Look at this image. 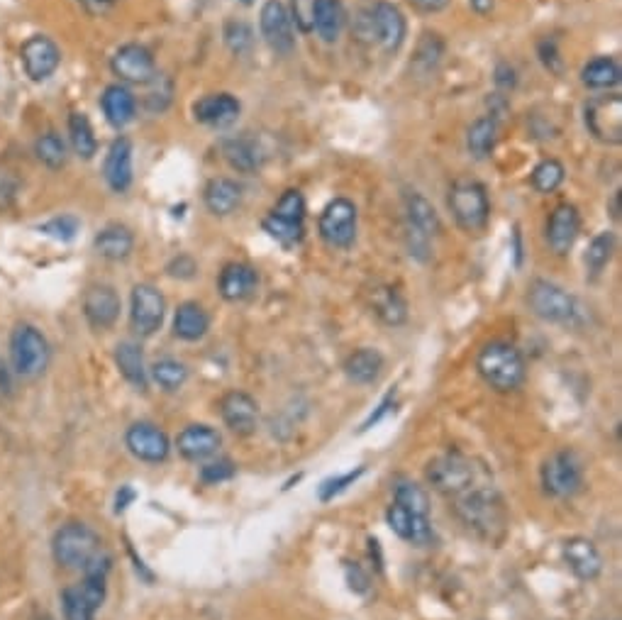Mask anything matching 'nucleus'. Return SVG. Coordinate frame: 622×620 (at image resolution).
I'll return each mask as SVG.
<instances>
[{
    "label": "nucleus",
    "mask_w": 622,
    "mask_h": 620,
    "mask_svg": "<svg viewBox=\"0 0 622 620\" xmlns=\"http://www.w3.org/2000/svg\"><path fill=\"white\" fill-rule=\"evenodd\" d=\"M454 511L462 518L466 528H471L481 538L491 542L503 538L508 518H505L501 496L493 489L491 481H481L479 486H474L466 494L454 498Z\"/></svg>",
    "instance_id": "obj_1"
},
{
    "label": "nucleus",
    "mask_w": 622,
    "mask_h": 620,
    "mask_svg": "<svg viewBox=\"0 0 622 620\" xmlns=\"http://www.w3.org/2000/svg\"><path fill=\"white\" fill-rule=\"evenodd\" d=\"M427 481L432 484V489L440 491L449 501H454V498H459L469 489L479 486L481 481H488V476L481 467H476L471 457L462 455V452H447V455L430 462V467H427Z\"/></svg>",
    "instance_id": "obj_2"
},
{
    "label": "nucleus",
    "mask_w": 622,
    "mask_h": 620,
    "mask_svg": "<svg viewBox=\"0 0 622 620\" xmlns=\"http://www.w3.org/2000/svg\"><path fill=\"white\" fill-rule=\"evenodd\" d=\"M476 367L483 381L496 391H515L525 381V359L508 342H491L483 347Z\"/></svg>",
    "instance_id": "obj_3"
},
{
    "label": "nucleus",
    "mask_w": 622,
    "mask_h": 620,
    "mask_svg": "<svg viewBox=\"0 0 622 620\" xmlns=\"http://www.w3.org/2000/svg\"><path fill=\"white\" fill-rule=\"evenodd\" d=\"M49 342L35 325H18L10 335V364L13 372L22 379H37L47 369Z\"/></svg>",
    "instance_id": "obj_4"
},
{
    "label": "nucleus",
    "mask_w": 622,
    "mask_h": 620,
    "mask_svg": "<svg viewBox=\"0 0 622 620\" xmlns=\"http://www.w3.org/2000/svg\"><path fill=\"white\" fill-rule=\"evenodd\" d=\"M52 555L59 567L86 569L93 557L101 555V540L88 525L66 523L52 540Z\"/></svg>",
    "instance_id": "obj_5"
},
{
    "label": "nucleus",
    "mask_w": 622,
    "mask_h": 620,
    "mask_svg": "<svg viewBox=\"0 0 622 620\" xmlns=\"http://www.w3.org/2000/svg\"><path fill=\"white\" fill-rule=\"evenodd\" d=\"M449 210L457 225L466 232H481L486 228L491 206H488L486 188L479 181H457L449 191Z\"/></svg>",
    "instance_id": "obj_6"
},
{
    "label": "nucleus",
    "mask_w": 622,
    "mask_h": 620,
    "mask_svg": "<svg viewBox=\"0 0 622 620\" xmlns=\"http://www.w3.org/2000/svg\"><path fill=\"white\" fill-rule=\"evenodd\" d=\"M527 303L535 310V315H540L542 320H549V323H571L576 313H579L576 298L571 293H566L562 286L544 279L532 281L530 291H527Z\"/></svg>",
    "instance_id": "obj_7"
},
{
    "label": "nucleus",
    "mask_w": 622,
    "mask_h": 620,
    "mask_svg": "<svg viewBox=\"0 0 622 620\" xmlns=\"http://www.w3.org/2000/svg\"><path fill=\"white\" fill-rule=\"evenodd\" d=\"M586 127L603 145H620L622 142V96H598L586 105Z\"/></svg>",
    "instance_id": "obj_8"
},
{
    "label": "nucleus",
    "mask_w": 622,
    "mask_h": 620,
    "mask_svg": "<svg viewBox=\"0 0 622 620\" xmlns=\"http://www.w3.org/2000/svg\"><path fill=\"white\" fill-rule=\"evenodd\" d=\"M320 235L330 247L347 249L357 237V208L347 198L327 203L320 215Z\"/></svg>",
    "instance_id": "obj_9"
},
{
    "label": "nucleus",
    "mask_w": 622,
    "mask_h": 620,
    "mask_svg": "<svg viewBox=\"0 0 622 620\" xmlns=\"http://www.w3.org/2000/svg\"><path fill=\"white\" fill-rule=\"evenodd\" d=\"M583 484L581 462L574 452L564 450L552 455L542 467V486L549 496L566 498L574 496Z\"/></svg>",
    "instance_id": "obj_10"
},
{
    "label": "nucleus",
    "mask_w": 622,
    "mask_h": 620,
    "mask_svg": "<svg viewBox=\"0 0 622 620\" xmlns=\"http://www.w3.org/2000/svg\"><path fill=\"white\" fill-rule=\"evenodd\" d=\"M164 313L166 301L159 289H154L152 284H137L135 289H132L130 320L137 335L142 337L154 335V332L161 328V323H164Z\"/></svg>",
    "instance_id": "obj_11"
},
{
    "label": "nucleus",
    "mask_w": 622,
    "mask_h": 620,
    "mask_svg": "<svg viewBox=\"0 0 622 620\" xmlns=\"http://www.w3.org/2000/svg\"><path fill=\"white\" fill-rule=\"evenodd\" d=\"M110 69L120 81L135 83V86H147L157 76V64H154L152 52L142 44H125L115 52Z\"/></svg>",
    "instance_id": "obj_12"
},
{
    "label": "nucleus",
    "mask_w": 622,
    "mask_h": 620,
    "mask_svg": "<svg viewBox=\"0 0 622 620\" xmlns=\"http://www.w3.org/2000/svg\"><path fill=\"white\" fill-rule=\"evenodd\" d=\"M371 22L374 42L381 44L386 54H396L405 40V18L398 5L388 0H371Z\"/></svg>",
    "instance_id": "obj_13"
},
{
    "label": "nucleus",
    "mask_w": 622,
    "mask_h": 620,
    "mask_svg": "<svg viewBox=\"0 0 622 620\" xmlns=\"http://www.w3.org/2000/svg\"><path fill=\"white\" fill-rule=\"evenodd\" d=\"M261 35H264L266 44H269L274 52L288 54L296 47V37H293V22L288 15L286 5L281 0H266V5L261 8Z\"/></svg>",
    "instance_id": "obj_14"
},
{
    "label": "nucleus",
    "mask_w": 622,
    "mask_h": 620,
    "mask_svg": "<svg viewBox=\"0 0 622 620\" xmlns=\"http://www.w3.org/2000/svg\"><path fill=\"white\" fill-rule=\"evenodd\" d=\"M22 66H25V74L32 81H47L61 64V52L49 37L35 35L30 37L20 49Z\"/></svg>",
    "instance_id": "obj_15"
},
{
    "label": "nucleus",
    "mask_w": 622,
    "mask_h": 620,
    "mask_svg": "<svg viewBox=\"0 0 622 620\" xmlns=\"http://www.w3.org/2000/svg\"><path fill=\"white\" fill-rule=\"evenodd\" d=\"M127 450L137 459L149 464H159L169 457L171 442L161 428L152 423H135L125 435Z\"/></svg>",
    "instance_id": "obj_16"
},
{
    "label": "nucleus",
    "mask_w": 622,
    "mask_h": 620,
    "mask_svg": "<svg viewBox=\"0 0 622 620\" xmlns=\"http://www.w3.org/2000/svg\"><path fill=\"white\" fill-rule=\"evenodd\" d=\"M386 523L391 525V530L398 538L410 542V545L427 547L435 542V530H432L430 518L408 511V508L398 506V503H393L386 511Z\"/></svg>",
    "instance_id": "obj_17"
},
{
    "label": "nucleus",
    "mask_w": 622,
    "mask_h": 620,
    "mask_svg": "<svg viewBox=\"0 0 622 620\" xmlns=\"http://www.w3.org/2000/svg\"><path fill=\"white\" fill-rule=\"evenodd\" d=\"M83 315L96 330H108L120 315V296L113 286L96 284L83 293Z\"/></svg>",
    "instance_id": "obj_18"
},
{
    "label": "nucleus",
    "mask_w": 622,
    "mask_h": 620,
    "mask_svg": "<svg viewBox=\"0 0 622 620\" xmlns=\"http://www.w3.org/2000/svg\"><path fill=\"white\" fill-rule=\"evenodd\" d=\"M220 415L225 420L227 428L237 435H249L257 428L259 406L249 393L244 391H230L220 401Z\"/></svg>",
    "instance_id": "obj_19"
},
{
    "label": "nucleus",
    "mask_w": 622,
    "mask_h": 620,
    "mask_svg": "<svg viewBox=\"0 0 622 620\" xmlns=\"http://www.w3.org/2000/svg\"><path fill=\"white\" fill-rule=\"evenodd\" d=\"M576 237H579V213L569 203H559L552 210L547 223V242L552 247L554 254L564 257L569 254V249L574 247Z\"/></svg>",
    "instance_id": "obj_20"
},
{
    "label": "nucleus",
    "mask_w": 622,
    "mask_h": 620,
    "mask_svg": "<svg viewBox=\"0 0 622 620\" xmlns=\"http://www.w3.org/2000/svg\"><path fill=\"white\" fill-rule=\"evenodd\" d=\"M193 115L208 127H230L240 118V101L230 93H210L193 105Z\"/></svg>",
    "instance_id": "obj_21"
},
{
    "label": "nucleus",
    "mask_w": 622,
    "mask_h": 620,
    "mask_svg": "<svg viewBox=\"0 0 622 620\" xmlns=\"http://www.w3.org/2000/svg\"><path fill=\"white\" fill-rule=\"evenodd\" d=\"M176 447H179L181 457L188 462H205L218 452L220 435L218 430L208 428V425H188L183 433L176 437Z\"/></svg>",
    "instance_id": "obj_22"
},
{
    "label": "nucleus",
    "mask_w": 622,
    "mask_h": 620,
    "mask_svg": "<svg viewBox=\"0 0 622 620\" xmlns=\"http://www.w3.org/2000/svg\"><path fill=\"white\" fill-rule=\"evenodd\" d=\"M564 562L583 581H593L603 569L601 552L586 538H571L564 542Z\"/></svg>",
    "instance_id": "obj_23"
},
{
    "label": "nucleus",
    "mask_w": 622,
    "mask_h": 620,
    "mask_svg": "<svg viewBox=\"0 0 622 620\" xmlns=\"http://www.w3.org/2000/svg\"><path fill=\"white\" fill-rule=\"evenodd\" d=\"M257 284H259L257 269L242 262H232L222 269L218 279V291L225 301L237 303L252 296V293L257 291Z\"/></svg>",
    "instance_id": "obj_24"
},
{
    "label": "nucleus",
    "mask_w": 622,
    "mask_h": 620,
    "mask_svg": "<svg viewBox=\"0 0 622 620\" xmlns=\"http://www.w3.org/2000/svg\"><path fill=\"white\" fill-rule=\"evenodd\" d=\"M222 157L227 159V164H230L232 169L242 171V174H254V171L261 169L266 154L264 149L259 147V142L244 132V135L227 137V140L222 142Z\"/></svg>",
    "instance_id": "obj_25"
},
{
    "label": "nucleus",
    "mask_w": 622,
    "mask_h": 620,
    "mask_svg": "<svg viewBox=\"0 0 622 620\" xmlns=\"http://www.w3.org/2000/svg\"><path fill=\"white\" fill-rule=\"evenodd\" d=\"M103 174L115 193H125L132 184V145L127 137H118L108 149Z\"/></svg>",
    "instance_id": "obj_26"
},
{
    "label": "nucleus",
    "mask_w": 622,
    "mask_h": 620,
    "mask_svg": "<svg viewBox=\"0 0 622 620\" xmlns=\"http://www.w3.org/2000/svg\"><path fill=\"white\" fill-rule=\"evenodd\" d=\"M101 105L105 120H108L113 127L130 125L137 115V98L132 96L130 88L120 86V83L105 88L101 96Z\"/></svg>",
    "instance_id": "obj_27"
},
{
    "label": "nucleus",
    "mask_w": 622,
    "mask_h": 620,
    "mask_svg": "<svg viewBox=\"0 0 622 620\" xmlns=\"http://www.w3.org/2000/svg\"><path fill=\"white\" fill-rule=\"evenodd\" d=\"M93 247L108 262H122L135 249V237H132V232L125 225H108V228L98 232L96 240H93Z\"/></svg>",
    "instance_id": "obj_28"
},
{
    "label": "nucleus",
    "mask_w": 622,
    "mask_h": 620,
    "mask_svg": "<svg viewBox=\"0 0 622 620\" xmlns=\"http://www.w3.org/2000/svg\"><path fill=\"white\" fill-rule=\"evenodd\" d=\"M203 198L213 215H230L242 203V186L232 179H213L205 186Z\"/></svg>",
    "instance_id": "obj_29"
},
{
    "label": "nucleus",
    "mask_w": 622,
    "mask_h": 620,
    "mask_svg": "<svg viewBox=\"0 0 622 620\" xmlns=\"http://www.w3.org/2000/svg\"><path fill=\"white\" fill-rule=\"evenodd\" d=\"M383 372V357L371 347H362V350L352 352L344 362V374L354 381V384H374Z\"/></svg>",
    "instance_id": "obj_30"
},
{
    "label": "nucleus",
    "mask_w": 622,
    "mask_h": 620,
    "mask_svg": "<svg viewBox=\"0 0 622 620\" xmlns=\"http://www.w3.org/2000/svg\"><path fill=\"white\" fill-rule=\"evenodd\" d=\"M208 328H210V318L203 310V306H198V303H193V301L181 303L174 315L176 337H181V340H186V342H196V340H201L205 332H208Z\"/></svg>",
    "instance_id": "obj_31"
},
{
    "label": "nucleus",
    "mask_w": 622,
    "mask_h": 620,
    "mask_svg": "<svg viewBox=\"0 0 622 620\" xmlns=\"http://www.w3.org/2000/svg\"><path fill=\"white\" fill-rule=\"evenodd\" d=\"M115 364H118L120 374L130 381L135 389L147 391V367H144V354L135 342H120L115 347Z\"/></svg>",
    "instance_id": "obj_32"
},
{
    "label": "nucleus",
    "mask_w": 622,
    "mask_h": 620,
    "mask_svg": "<svg viewBox=\"0 0 622 620\" xmlns=\"http://www.w3.org/2000/svg\"><path fill=\"white\" fill-rule=\"evenodd\" d=\"M620 64L613 57H598L591 59L581 71V81L593 91H608V88L620 83Z\"/></svg>",
    "instance_id": "obj_33"
},
{
    "label": "nucleus",
    "mask_w": 622,
    "mask_h": 620,
    "mask_svg": "<svg viewBox=\"0 0 622 620\" xmlns=\"http://www.w3.org/2000/svg\"><path fill=\"white\" fill-rule=\"evenodd\" d=\"M498 142V120L493 115L479 118L466 132V147L474 159H486Z\"/></svg>",
    "instance_id": "obj_34"
},
{
    "label": "nucleus",
    "mask_w": 622,
    "mask_h": 620,
    "mask_svg": "<svg viewBox=\"0 0 622 620\" xmlns=\"http://www.w3.org/2000/svg\"><path fill=\"white\" fill-rule=\"evenodd\" d=\"M405 213H408V223L425 232L427 237L437 235V230H440V218H437L435 208L420 193H408L405 196Z\"/></svg>",
    "instance_id": "obj_35"
},
{
    "label": "nucleus",
    "mask_w": 622,
    "mask_h": 620,
    "mask_svg": "<svg viewBox=\"0 0 622 620\" xmlns=\"http://www.w3.org/2000/svg\"><path fill=\"white\" fill-rule=\"evenodd\" d=\"M344 8L340 0H318V13H315V30L325 42H335L344 27Z\"/></svg>",
    "instance_id": "obj_36"
},
{
    "label": "nucleus",
    "mask_w": 622,
    "mask_h": 620,
    "mask_svg": "<svg viewBox=\"0 0 622 620\" xmlns=\"http://www.w3.org/2000/svg\"><path fill=\"white\" fill-rule=\"evenodd\" d=\"M371 306H374V313L386 325H401L405 323V315H408V306H405V301L398 296L396 289H376Z\"/></svg>",
    "instance_id": "obj_37"
},
{
    "label": "nucleus",
    "mask_w": 622,
    "mask_h": 620,
    "mask_svg": "<svg viewBox=\"0 0 622 620\" xmlns=\"http://www.w3.org/2000/svg\"><path fill=\"white\" fill-rule=\"evenodd\" d=\"M69 137H71V147H74V152L79 154L81 159H93V154L98 152V142H96V135H93V127L83 113H71Z\"/></svg>",
    "instance_id": "obj_38"
},
{
    "label": "nucleus",
    "mask_w": 622,
    "mask_h": 620,
    "mask_svg": "<svg viewBox=\"0 0 622 620\" xmlns=\"http://www.w3.org/2000/svg\"><path fill=\"white\" fill-rule=\"evenodd\" d=\"M61 606H64L66 620H93L96 618L98 606L86 596V591L79 586H69L61 594Z\"/></svg>",
    "instance_id": "obj_39"
},
{
    "label": "nucleus",
    "mask_w": 622,
    "mask_h": 620,
    "mask_svg": "<svg viewBox=\"0 0 622 620\" xmlns=\"http://www.w3.org/2000/svg\"><path fill=\"white\" fill-rule=\"evenodd\" d=\"M264 230L274 237L276 242H281L283 247H293L303 240L305 228L303 223H296V220H286L279 218V215L269 213L264 218Z\"/></svg>",
    "instance_id": "obj_40"
},
{
    "label": "nucleus",
    "mask_w": 622,
    "mask_h": 620,
    "mask_svg": "<svg viewBox=\"0 0 622 620\" xmlns=\"http://www.w3.org/2000/svg\"><path fill=\"white\" fill-rule=\"evenodd\" d=\"M37 159L49 169H61L66 164V142L61 140L57 132H44L35 142Z\"/></svg>",
    "instance_id": "obj_41"
},
{
    "label": "nucleus",
    "mask_w": 622,
    "mask_h": 620,
    "mask_svg": "<svg viewBox=\"0 0 622 620\" xmlns=\"http://www.w3.org/2000/svg\"><path fill=\"white\" fill-rule=\"evenodd\" d=\"M564 166L557 159H544L532 171V186L540 193H552L564 184Z\"/></svg>",
    "instance_id": "obj_42"
},
{
    "label": "nucleus",
    "mask_w": 622,
    "mask_h": 620,
    "mask_svg": "<svg viewBox=\"0 0 622 620\" xmlns=\"http://www.w3.org/2000/svg\"><path fill=\"white\" fill-rule=\"evenodd\" d=\"M152 379L164 391H179L188 379V369L176 359H161L152 367Z\"/></svg>",
    "instance_id": "obj_43"
},
{
    "label": "nucleus",
    "mask_w": 622,
    "mask_h": 620,
    "mask_svg": "<svg viewBox=\"0 0 622 620\" xmlns=\"http://www.w3.org/2000/svg\"><path fill=\"white\" fill-rule=\"evenodd\" d=\"M613 247H615V240L610 232H601V235L593 237L591 247H588V252H586V267L591 274H601V271L605 269V264H608L610 257H613Z\"/></svg>",
    "instance_id": "obj_44"
},
{
    "label": "nucleus",
    "mask_w": 622,
    "mask_h": 620,
    "mask_svg": "<svg viewBox=\"0 0 622 620\" xmlns=\"http://www.w3.org/2000/svg\"><path fill=\"white\" fill-rule=\"evenodd\" d=\"M396 503L398 506L408 508V511L420 513V516H427V513H430V498H427L425 491H422L418 484H413V481H401V484L396 486Z\"/></svg>",
    "instance_id": "obj_45"
},
{
    "label": "nucleus",
    "mask_w": 622,
    "mask_h": 620,
    "mask_svg": "<svg viewBox=\"0 0 622 620\" xmlns=\"http://www.w3.org/2000/svg\"><path fill=\"white\" fill-rule=\"evenodd\" d=\"M225 42H227V47H230L232 52L237 54V57H240V54H247L254 44L252 27L244 25V22H237V20L227 22L225 25Z\"/></svg>",
    "instance_id": "obj_46"
},
{
    "label": "nucleus",
    "mask_w": 622,
    "mask_h": 620,
    "mask_svg": "<svg viewBox=\"0 0 622 620\" xmlns=\"http://www.w3.org/2000/svg\"><path fill=\"white\" fill-rule=\"evenodd\" d=\"M274 215H279V218H286V220H296V223H303L305 220V201L301 196V191H286L283 196L279 198V203H276V208L271 210Z\"/></svg>",
    "instance_id": "obj_47"
},
{
    "label": "nucleus",
    "mask_w": 622,
    "mask_h": 620,
    "mask_svg": "<svg viewBox=\"0 0 622 620\" xmlns=\"http://www.w3.org/2000/svg\"><path fill=\"white\" fill-rule=\"evenodd\" d=\"M315 13H318V0H291V22H296L303 35L315 30Z\"/></svg>",
    "instance_id": "obj_48"
},
{
    "label": "nucleus",
    "mask_w": 622,
    "mask_h": 620,
    "mask_svg": "<svg viewBox=\"0 0 622 620\" xmlns=\"http://www.w3.org/2000/svg\"><path fill=\"white\" fill-rule=\"evenodd\" d=\"M40 230L47 232V235L54 237V240L69 242L74 240L76 232H79V220L71 218V215H61V218H54L49 220V223H44Z\"/></svg>",
    "instance_id": "obj_49"
},
{
    "label": "nucleus",
    "mask_w": 622,
    "mask_h": 620,
    "mask_svg": "<svg viewBox=\"0 0 622 620\" xmlns=\"http://www.w3.org/2000/svg\"><path fill=\"white\" fill-rule=\"evenodd\" d=\"M442 40L437 35H425L422 37L420 47H418V57H415V62L418 64H425V69H432L437 62H440L442 57Z\"/></svg>",
    "instance_id": "obj_50"
},
{
    "label": "nucleus",
    "mask_w": 622,
    "mask_h": 620,
    "mask_svg": "<svg viewBox=\"0 0 622 620\" xmlns=\"http://www.w3.org/2000/svg\"><path fill=\"white\" fill-rule=\"evenodd\" d=\"M405 240H408L410 254H413L415 259H420V262H427V257H430V237L415 228V225L405 223Z\"/></svg>",
    "instance_id": "obj_51"
},
{
    "label": "nucleus",
    "mask_w": 622,
    "mask_h": 620,
    "mask_svg": "<svg viewBox=\"0 0 622 620\" xmlns=\"http://www.w3.org/2000/svg\"><path fill=\"white\" fill-rule=\"evenodd\" d=\"M235 476V464L230 459H218V462L205 464L201 469V481L203 484H220V481H227Z\"/></svg>",
    "instance_id": "obj_52"
},
{
    "label": "nucleus",
    "mask_w": 622,
    "mask_h": 620,
    "mask_svg": "<svg viewBox=\"0 0 622 620\" xmlns=\"http://www.w3.org/2000/svg\"><path fill=\"white\" fill-rule=\"evenodd\" d=\"M362 474H364V467H359L357 472H347V474L337 476V479H327L325 484L320 486V501H330V498L342 494V491L347 489V486H352Z\"/></svg>",
    "instance_id": "obj_53"
},
{
    "label": "nucleus",
    "mask_w": 622,
    "mask_h": 620,
    "mask_svg": "<svg viewBox=\"0 0 622 620\" xmlns=\"http://www.w3.org/2000/svg\"><path fill=\"white\" fill-rule=\"evenodd\" d=\"M540 57L549 71H557V74L562 71V59H559L557 44H554L552 40H544L540 44Z\"/></svg>",
    "instance_id": "obj_54"
},
{
    "label": "nucleus",
    "mask_w": 622,
    "mask_h": 620,
    "mask_svg": "<svg viewBox=\"0 0 622 620\" xmlns=\"http://www.w3.org/2000/svg\"><path fill=\"white\" fill-rule=\"evenodd\" d=\"M79 3L88 10V13L103 15V13H108L110 8H115V5H118L120 0H79Z\"/></svg>",
    "instance_id": "obj_55"
},
{
    "label": "nucleus",
    "mask_w": 622,
    "mask_h": 620,
    "mask_svg": "<svg viewBox=\"0 0 622 620\" xmlns=\"http://www.w3.org/2000/svg\"><path fill=\"white\" fill-rule=\"evenodd\" d=\"M420 13H440L449 5V0H410Z\"/></svg>",
    "instance_id": "obj_56"
},
{
    "label": "nucleus",
    "mask_w": 622,
    "mask_h": 620,
    "mask_svg": "<svg viewBox=\"0 0 622 620\" xmlns=\"http://www.w3.org/2000/svg\"><path fill=\"white\" fill-rule=\"evenodd\" d=\"M471 8L479 15H488L493 10V0H471Z\"/></svg>",
    "instance_id": "obj_57"
},
{
    "label": "nucleus",
    "mask_w": 622,
    "mask_h": 620,
    "mask_svg": "<svg viewBox=\"0 0 622 620\" xmlns=\"http://www.w3.org/2000/svg\"><path fill=\"white\" fill-rule=\"evenodd\" d=\"M132 498H135V494L130 489H122V496L118 494V511H125L127 501H132Z\"/></svg>",
    "instance_id": "obj_58"
},
{
    "label": "nucleus",
    "mask_w": 622,
    "mask_h": 620,
    "mask_svg": "<svg viewBox=\"0 0 622 620\" xmlns=\"http://www.w3.org/2000/svg\"><path fill=\"white\" fill-rule=\"evenodd\" d=\"M610 208H613V218L618 220V218H620V191H615V196H613V206H610Z\"/></svg>",
    "instance_id": "obj_59"
},
{
    "label": "nucleus",
    "mask_w": 622,
    "mask_h": 620,
    "mask_svg": "<svg viewBox=\"0 0 622 620\" xmlns=\"http://www.w3.org/2000/svg\"><path fill=\"white\" fill-rule=\"evenodd\" d=\"M240 3H242V5H252L254 0H240Z\"/></svg>",
    "instance_id": "obj_60"
}]
</instances>
